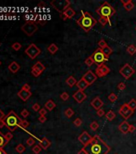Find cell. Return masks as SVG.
Returning a JSON list of instances; mask_svg holds the SVG:
<instances>
[{"label": "cell", "mask_w": 136, "mask_h": 154, "mask_svg": "<svg viewBox=\"0 0 136 154\" xmlns=\"http://www.w3.org/2000/svg\"><path fill=\"white\" fill-rule=\"evenodd\" d=\"M126 51L129 55H134L136 54V47L134 44H131L129 47H127L126 48Z\"/></svg>", "instance_id": "28"}, {"label": "cell", "mask_w": 136, "mask_h": 154, "mask_svg": "<svg viewBox=\"0 0 136 154\" xmlns=\"http://www.w3.org/2000/svg\"><path fill=\"white\" fill-rule=\"evenodd\" d=\"M111 70L110 68L107 67L106 65L103 64L98 66L95 69V75L97 76V77H104L106 75H108L110 73Z\"/></svg>", "instance_id": "12"}, {"label": "cell", "mask_w": 136, "mask_h": 154, "mask_svg": "<svg viewBox=\"0 0 136 154\" xmlns=\"http://www.w3.org/2000/svg\"><path fill=\"white\" fill-rule=\"evenodd\" d=\"M135 129H136V128H135L134 125H133V124H130V127H129V133H134V132L135 131Z\"/></svg>", "instance_id": "53"}, {"label": "cell", "mask_w": 136, "mask_h": 154, "mask_svg": "<svg viewBox=\"0 0 136 154\" xmlns=\"http://www.w3.org/2000/svg\"><path fill=\"white\" fill-rule=\"evenodd\" d=\"M21 30H22L27 36H32L38 31V26L35 23V22L32 20H27L26 23L21 27Z\"/></svg>", "instance_id": "5"}, {"label": "cell", "mask_w": 136, "mask_h": 154, "mask_svg": "<svg viewBox=\"0 0 136 154\" xmlns=\"http://www.w3.org/2000/svg\"><path fill=\"white\" fill-rule=\"evenodd\" d=\"M60 98L63 100V101H67L69 98H70V96H69V94L66 92H62L61 95H60Z\"/></svg>", "instance_id": "40"}, {"label": "cell", "mask_w": 136, "mask_h": 154, "mask_svg": "<svg viewBox=\"0 0 136 154\" xmlns=\"http://www.w3.org/2000/svg\"><path fill=\"white\" fill-rule=\"evenodd\" d=\"M76 23L83 30L88 32L95 26L97 21L89 12L82 11V15L77 19Z\"/></svg>", "instance_id": "2"}, {"label": "cell", "mask_w": 136, "mask_h": 154, "mask_svg": "<svg viewBox=\"0 0 136 154\" xmlns=\"http://www.w3.org/2000/svg\"><path fill=\"white\" fill-rule=\"evenodd\" d=\"M39 121L40 123H42V124L45 123V122L47 121V117H46V116H40L39 117Z\"/></svg>", "instance_id": "51"}, {"label": "cell", "mask_w": 136, "mask_h": 154, "mask_svg": "<svg viewBox=\"0 0 136 154\" xmlns=\"http://www.w3.org/2000/svg\"><path fill=\"white\" fill-rule=\"evenodd\" d=\"M127 104H128L129 108H130L131 110H133V111H134L136 109V100L134 99H131L130 100V102L127 103Z\"/></svg>", "instance_id": "34"}, {"label": "cell", "mask_w": 136, "mask_h": 154, "mask_svg": "<svg viewBox=\"0 0 136 154\" xmlns=\"http://www.w3.org/2000/svg\"><path fill=\"white\" fill-rule=\"evenodd\" d=\"M98 21H99V23H101V25H102L103 27H104L107 23H110V22H109V20H108V19H106V18H103V17H100V18H99V19H98Z\"/></svg>", "instance_id": "41"}, {"label": "cell", "mask_w": 136, "mask_h": 154, "mask_svg": "<svg viewBox=\"0 0 136 154\" xmlns=\"http://www.w3.org/2000/svg\"><path fill=\"white\" fill-rule=\"evenodd\" d=\"M4 137H5V146H6V144H8V142L11 141V140L13 138V135H12V133H11V132H9V133H6L4 135Z\"/></svg>", "instance_id": "33"}, {"label": "cell", "mask_w": 136, "mask_h": 154, "mask_svg": "<svg viewBox=\"0 0 136 154\" xmlns=\"http://www.w3.org/2000/svg\"><path fill=\"white\" fill-rule=\"evenodd\" d=\"M85 63L87 64V67H91V66H92L93 64H95V61H94V60H93V58H92V56H91V55H90V56H89V57H87V59H86Z\"/></svg>", "instance_id": "32"}, {"label": "cell", "mask_w": 136, "mask_h": 154, "mask_svg": "<svg viewBox=\"0 0 136 154\" xmlns=\"http://www.w3.org/2000/svg\"><path fill=\"white\" fill-rule=\"evenodd\" d=\"M97 115H98V116H99V117H102V116H105L106 113H105V111H104L103 109L100 108V109H98V111H97Z\"/></svg>", "instance_id": "49"}, {"label": "cell", "mask_w": 136, "mask_h": 154, "mask_svg": "<svg viewBox=\"0 0 136 154\" xmlns=\"http://www.w3.org/2000/svg\"><path fill=\"white\" fill-rule=\"evenodd\" d=\"M115 154H117V153H115Z\"/></svg>", "instance_id": "60"}, {"label": "cell", "mask_w": 136, "mask_h": 154, "mask_svg": "<svg viewBox=\"0 0 136 154\" xmlns=\"http://www.w3.org/2000/svg\"><path fill=\"white\" fill-rule=\"evenodd\" d=\"M32 109L34 110V112H39V110L41 109V108H40V105L38 104V103H35V104H34L32 105Z\"/></svg>", "instance_id": "45"}, {"label": "cell", "mask_w": 136, "mask_h": 154, "mask_svg": "<svg viewBox=\"0 0 136 154\" xmlns=\"http://www.w3.org/2000/svg\"><path fill=\"white\" fill-rule=\"evenodd\" d=\"M51 5L54 8L58 11L60 14L65 11L68 7H70V2L69 0H53L51 3Z\"/></svg>", "instance_id": "7"}, {"label": "cell", "mask_w": 136, "mask_h": 154, "mask_svg": "<svg viewBox=\"0 0 136 154\" xmlns=\"http://www.w3.org/2000/svg\"><path fill=\"white\" fill-rule=\"evenodd\" d=\"M84 150L87 154H107L111 151V147L98 135L92 136L91 141L85 146Z\"/></svg>", "instance_id": "1"}, {"label": "cell", "mask_w": 136, "mask_h": 154, "mask_svg": "<svg viewBox=\"0 0 136 154\" xmlns=\"http://www.w3.org/2000/svg\"><path fill=\"white\" fill-rule=\"evenodd\" d=\"M29 125H30V122H28L26 120H23L22 124H21V127H22L23 128H27Z\"/></svg>", "instance_id": "48"}, {"label": "cell", "mask_w": 136, "mask_h": 154, "mask_svg": "<svg viewBox=\"0 0 136 154\" xmlns=\"http://www.w3.org/2000/svg\"><path fill=\"white\" fill-rule=\"evenodd\" d=\"M102 50H103V53H104L107 57H108V58H109L110 55L113 53V50H112L108 45H107L106 47H105L104 48H103Z\"/></svg>", "instance_id": "29"}, {"label": "cell", "mask_w": 136, "mask_h": 154, "mask_svg": "<svg viewBox=\"0 0 136 154\" xmlns=\"http://www.w3.org/2000/svg\"><path fill=\"white\" fill-rule=\"evenodd\" d=\"M3 120L5 121L6 128H8L11 133L15 131L17 127H21V124L23 121V120L13 110H11L7 115H6Z\"/></svg>", "instance_id": "3"}, {"label": "cell", "mask_w": 136, "mask_h": 154, "mask_svg": "<svg viewBox=\"0 0 136 154\" xmlns=\"http://www.w3.org/2000/svg\"><path fill=\"white\" fill-rule=\"evenodd\" d=\"M135 30H136V27H135Z\"/></svg>", "instance_id": "59"}, {"label": "cell", "mask_w": 136, "mask_h": 154, "mask_svg": "<svg viewBox=\"0 0 136 154\" xmlns=\"http://www.w3.org/2000/svg\"><path fill=\"white\" fill-rule=\"evenodd\" d=\"M25 53L26 54L28 57L31 58V60H34L39 55L41 54V50L35 45L34 43H31V44L26 48Z\"/></svg>", "instance_id": "8"}, {"label": "cell", "mask_w": 136, "mask_h": 154, "mask_svg": "<svg viewBox=\"0 0 136 154\" xmlns=\"http://www.w3.org/2000/svg\"><path fill=\"white\" fill-rule=\"evenodd\" d=\"M42 148H41V146L39 144H36V145H34V147L32 148V152L34 153V154H39L41 151H42Z\"/></svg>", "instance_id": "37"}, {"label": "cell", "mask_w": 136, "mask_h": 154, "mask_svg": "<svg viewBox=\"0 0 136 154\" xmlns=\"http://www.w3.org/2000/svg\"><path fill=\"white\" fill-rule=\"evenodd\" d=\"M11 47H12V49L13 50H15V51H19L21 48H22V44H21L20 43H18V42H16V43H14L13 44L11 45Z\"/></svg>", "instance_id": "36"}, {"label": "cell", "mask_w": 136, "mask_h": 154, "mask_svg": "<svg viewBox=\"0 0 136 154\" xmlns=\"http://www.w3.org/2000/svg\"><path fill=\"white\" fill-rule=\"evenodd\" d=\"M96 12L99 14L100 17L106 18L108 19L110 22V24H111V18L116 13L114 7L108 2H104L96 10Z\"/></svg>", "instance_id": "4"}, {"label": "cell", "mask_w": 136, "mask_h": 154, "mask_svg": "<svg viewBox=\"0 0 136 154\" xmlns=\"http://www.w3.org/2000/svg\"><path fill=\"white\" fill-rule=\"evenodd\" d=\"M129 127H130L129 123L126 120H124L119 125V129L123 134H127L129 133Z\"/></svg>", "instance_id": "19"}, {"label": "cell", "mask_w": 136, "mask_h": 154, "mask_svg": "<svg viewBox=\"0 0 136 154\" xmlns=\"http://www.w3.org/2000/svg\"><path fill=\"white\" fill-rule=\"evenodd\" d=\"M78 154H87V152L84 150V149L83 148L82 149H80L79 151L78 152Z\"/></svg>", "instance_id": "56"}, {"label": "cell", "mask_w": 136, "mask_h": 154, "mask_svg": "<svg viewBox=\"0 0 136 154\" xmlns=\"http://www.w3.org/2000/svg\"><path fill=\"white\" fill-rule=\"evenodd\" d=\"M0 154H7V153L3 149V148H0Z\"/></svg>", "instance_id": "57"}, {"label": "cell", "mask_w": 136, "mask_h": 154, "mask_svg": "<svg viewBox=\"0 0 136 154\" xmlns=\"http://www.w3.org/2000/svg\"><path fill=\"white\" fill-rule=\"evenodd\" d=\"M26 144L28 146H32L33 144H34L35 141H34V139L33 137H30V138L27 139V141H26Z\"/></svg>", "instance_id": "44"}, {"label": "cell", "mask_w": 136, "mask_h": 154, "mask_svg": "<svg viewBox=\"0 0 136 154\" xmlns=\"http://www.w3.org/2000/svg\"><path fill=\"white\" fill-rule=\"evenodd\" d=\"M46 68L40 61H38L35 63L31 68V74L34 77H39L42 72L45 71Z\"/></svg>", "instance_id": "11"}, {"label": "cell", "mask_w": 136, "mask_h": 154, "mask_svg": "<svg viewBox=\"0 0 136 154\" xmlns=\"http://www.w3.org/2000/svg\"><path fill=\"white\" fill-rule=\"evenodd\" d=\"M22 89L26 90V91H31V86L28 84H24L22 87Z\"/></svg>", "instance_id": "52"}, {"label": "cell", "mask_w": 136, "mask_h": 154, "mask_svg": "<svg viewBox=\"0 0 136 154\" xmlns=\"http://www.w3.org/2000/svg\"><path fill=\"white\" fill-rule=\"evenodd\" d=\"M108 100L111 101V102H115L117 100H118V96L116 94L114 93H111L109 96H108Z\"/></svg>", "instance_id": "38"}, {"label": "cell", "mask_w": 136, "mask_h": 154, "mask_svg": "<svg viewBox=\"0 0 136 154\" xmlns=\"http://www.w3.org/2000/svg\"><path fill=\"white\" fill-rule=\"evenodd\" d=\"M90 128L92 131H97L99 128V125L97 123V121H93L90 123Z\"/></svg>", "instance_id": "35"}, {"label": "cell", "mask_w": 136, "mask_h": 154, "mask_svg": "<svg viewBox=\"0 0 136 154\" xmlns=\"http://www.w3.org/2000/svg\"><path fill=\"white\" fill-rule=\"evenodd\" d=\"M76 86H77V87L78 88V90L84 92V90H85V89L87 88V87L89 86V84H88L87 82H86L83 78H81V79L77 82Z\"/></svg>", "instance_id": "23"}, {"label": "cell", "mask_w": 136, "mask_h": 154, "mask_svg": "<svg viewBox=\"0 0 136 154\" xmlns=\"http://www.w3.org/2000/svg\"><path fill=\"white\" fill-rule=\"evenodd\" d=\"M39 115L40 116H46L47 113V109L45 108H42L39 110Z\"/></svg>", "instance_id": "50"}, {"label": "cell", "mask_w": 136, "mask_h": 154, "mask_svg": "<svg viewBox=\"0 0 136 154\" xmlns=\"http://www.w3.org/2000/svg\"><path fill=\"white\" fill-rule=\"evenodd\" d=\"M39 145L41 146V148L42 149L47 150L50 146L51 145V142L50 140H48L47 137H43L42 140L39 141Z\"/></svg>", "instance_id": "21"}, {"label": "cell", "mask_w": 136, "mask_h": 154, "mask_svg": "<svg viewBox=\"0 0 136 154\" xmlns=\"http://www.w3.org/2000/svg\"><path fill=\"white\" fill-rule=\"evenodd\" d=\"M75 14H76V12L74 11V9L71 8V7H68L65 11L62 12V14H60V16H61V19L62 20H67L68 19L73 18Z\"/></svg>", "instance_id": "15"}, {"label": "cell", "mask_w": 136, "mask_h": 154, "mask_svg": "<svg viewBox=\"0 0 136 154\" xmlns=\"http://www.w3.org/2000/svg\"><path fill=\"white\" fill-rule=\"evenodd\" d=\"M30 115V112H28V110H26V109H23L22 112H21V116H22L23 118H26V117Z\"/></svg>", "instance_id": "47"}, {"label": "cell", "mask_w": 136, "mask_h": 154, "mask_svg": "<svg viewBox=\"0 0 136 154\" xmlns=\"http://www.w3.org/2000/svg\"><path fill=\"white\" fill-rule=\"evenodd\" d=\"M66 83L67 84V85L70 87H74L75 85H76L77 84V81H76V79L74 76H70L67 79H66Z\"/></svg>", "instance_id": "26"}, {"label": "cell", "mask_w": 136, "mask_h": 154, "mask_svg": "<svg viewBox=\"0 0 136 154\" xmlns=\"http://www.w3.org/2000/svg\"><path fill=\"white\" fill-rule=\"evenodd\" d=\"M20 65L17 63V62H15V61H13V62H11L9 65H8V69H9V71L11 72V73H13V74H15V73H17L19 70H20Z\"/></svg>", "instance_id": "20"}, {"label": "cell", "mask_w": 136, "mask_h": 154, "mask_svg": "<svg viewBox=\"0 0 136 154\" xmlns=\"http://www.w3.org/2000/svg\"><path fill=\"white\" fill-rule=\"evenodd\" d=\"M5 146V137L4 135L0 131V148H3Z\"/></svg>", "instance_id": "39"}, {"label": "cell", "mask_w": 136, "mask_h": 154, "mask_svg": "<svg viewBox=\"0 0 136 154\" xmlns=\"http://www.w3.org/2000/svg\"><path fill=\"white\" fill-rule=\"evenodd\" d=\"M15 150H16V152H19V153H23V152H25V150H26V148H25V146L23 145V144H19L16 147H15Z\"/></svg>", "instance_id": "31"}, {"label": "cell", "mask_w": 136, "mask_h": 154, "mask_svg": "<svg viewBox=\"0 0 136 154\" xmlns=\"http://www.w3.org/2000/svg\"><path fill=\"white\" fill-rule=\"evenodd\" d=\"M87 95H86V93L80 90H78L77 92H75L73 94V98L75 100L76 102L78 103V104L83 103L86 99H87Z\"/></svg>", "instance_id": "16"}, {"label": "cell", "mask_w": 136, "mask_h": 154, "mask_svg": "<svg viewBox=\"0 0 136 154\" xmlns=\"http://www.w3.org/2000/svg\"><path fill=\"white\" fill-rule=\"evenodd\" d=\"M82 78H83V79L85 80V81L89 84V86H90V85L93 84H94V83L96 81V79H97L98 77H97V76H96L92 71L89 70V71H87V72L85 73V74L83 76Z\"/></svg>", "instance_id": "13"}, {"label": "cell", "mask_w": 136, "mask_h": 154, "mask_svg": "<svg viewBox=\"0 0 136 154\" xmlns=\"http://www.w3.org/2000/svg\"><path fill=\"white\" fill-rule=\"evenodd\" d=\"M2 64V63H1V61H0V65H1Z\"/></svg>", "instance_id": "58"}, {"label": "cell", "mask_w": 136, "mask_h": 154, "mask_svg": "<svg viewBox=\"0 0 136 154\" xmlns=\"http://www.w3.org/2000/svg\"><path fill=\"white\" fill-rule=\"evenodd\" d=\"M4 126H6L5 121H4V120H0V128H3Z\"/></svg>", "instance_id": "55"}, {"label": "cell", "mask_w": 136, "mask_h": 154, "mask_svg": "<svg viewBox=\"0 0 136 154\" xmlns=\"http://www.w3.org/2000/svg\"><path fill=\"white\" fill-rule=\"evenodd\" d=\"M118 88H119V90H120V91H123V90H125V88H126V84L125 83H123V82H121V83H119V84H118Z\"/></svg>", "instance_id": "46"}, {"label": "cell", "mask_w": 136, "mask_h": 154, "mask_svg": "<svg viewBox=\"0 0 136 154\" xmlns=\"http://www.w3.org/2000/svg\"><path fill=\"white\" fill-rule=\"evenodd\" d=\"M103 104H104V103L101 100V99H100L98 96L95 97L94 100L91 101V103H90L91 106L94 108L95 109H96L97 111L103 106Z\"/></svg>", "instance_id": "18"}, {"label": "cell", "mask_w": 136, "mask_h": 154, "mask_svg": "<svg viewBox=\"0 0 136 154\" xmlns=\"http://www.w3.org/2000/svg\"><path fill=\"white\" fill-rule=\"evenodd\" d=\"M5 116H6L5 113L2 111L1 109H0V120H3V119L5 118Z\"/></svg>", "instance_id": "54"}, {"label": "cell", "mask_w": 136, "mask_h": 154, "mask_svg": "<svg viewBox=\"0 0 136 154\" xmlns=\"http://www.w3.org/2000/svg\"><path fill=\"white\" fill-rule=\"evenodd\" d=\"M115 116H116L115 113H114L113 111H111V110H110V111L107 112L106 113V115H105L106 120H109V121H112L114 118H115Z\"/></svg>", "instance_id": "27"}, {"label": "cell", "mask_w": 136, "mask_h": 154, "mask_svg": "<svg viewBox=\"0 0 136 154\" xmlns=\"http://www.w3.org/2000/svg\"><path fill=\"white\" fill-rule=\"evenodd\" d=\"M91 56H92L93 60H94V61H95V63H96L98 66L104 64L107 60H108V59H109L108 57H107L103 53V50L100 48V47L97 48L94 51V53L92 54Z\"/></svg>", "instance_id": "6"}, {"label": "cell", "mask_w": 136, "mask_h": 154, "mask_svg": "<svg viewBox=\"0 0 136 154\" xmlns=\"http://www.w3.org/2000/svg\"><path fill=\"white\" fill-rule=\"evenodd\" d=\"M47 51H49L51 55H55L57 51H59V47L57 46L55 43H51V44H50L47 47Z\"/></svg>", "instance_id": "25"}, {"label": "cell", "mask_w": 136, "mask_h": 154, "mask_svg": "<svg viewBox=\"0 0 136 154\" xmlns=\"http://www.w3.org/2000/svg\"><path fill=\"white\" fill-rule=\"evenodd\" d=\"M98 45L99 46V47H100V48L103 49V48H104L105 47H106V46H107V43H106V42L104 39H101V40H99V41H98Z\"/></svg>", "instance_id": "42"}, {"label": "cell", "mask_w": 136, "mask_h": 154, "mask_svg": "<svg viewBox=\"0 0 136 154\" xmlns=\"http://www.w3.org/2000/svg\"><path fill=\"white\" fill-rule=\"evenodd\" d=\"M134 72H135L134 69L129 63H125L119 70L120 75L123 76L125 79H130L134 74Z\"/></svg>", "instance_id": "9"}, {"label": "cell", "mask_w": 136, "mask_h": 154, "mask_svg": "<svg viewBox=\"0 0 136 154\" xmlns=\"http://www.w3.org/2000/svg\"><path fill=\"white\" fill-rule=\"evenodd\" d=\"M121 3H123L124 8L127 11H131L134 6V3L131 0H121Z\"/></svg>", "instance_id": "22"}, {"label": "cell", "mask_w": 136, "mask_h": 154, "mask_svg": "<svg viewBox=\"0 0 136 154\" xmlns=\"http://www.w3.org/2000/svg\"><path fill=\"white\" fill-rule=\"evenodd\" d=\"M92 139V136L87 133V131H84L83 133H82L78 137V141H80L81 144H83V146H85L86 144H87Z\"/></svg>", "instance_id": "14"}, {"label": "cell", "mask_w": 136, "mask_h": 154, "mask_svg": "<svg viewBox=\"0 0 136 154\" xmlns=\"http://www.w3.org/2000/svg\"><path fill=\"white\" fill-rule=\"evenodd\" d=\"M119 113V115L122 117H123V118H124L126 120H128L133 115L134 111H133V110H131L130 108H129V106H128L127 104H123V105L120 107Z\"/></svg>", "instance_id": "10"}, {"label": "cell", "mask_w": 136, "mask_h": 154, "mask_svg": "<svg viewBox=\"0 0 136 154\" xmlns=\"http://www.w3.org/2000/svg\"><path fill=\"white\" fill-rule=\"evenodd\" d=\"M64 114H65V116L67 117V118H71V117L75 115V112L72 108H68L66 109V111L64 112Z\"/></svg>", "instance_id": "30"}, {"label": "cell", "mask_w": 136, "mask_h": 154, "mask_svg": "<svg viewBox=\"0 0 136 154\" xmlns=\"http://www.w3.org/2000/svg\"><path fill=\"white\" fill-rule=\"evenodd\" d=\"M56 107V104L52 100H49L46 102L45 104V108L47 109L48 111H52V110Z\"/></svg>", "instance_id": "24"}, {"label": "cell", "mask_w": 136, "mask_h": 154, "mask_svg": "<svg viewBox=\"0 0 136 154\" xmlns=\"http://www.w3.org/2000/svg\"><path fill=\"white\" fill-rule=\"evenodd\" d=\"M73 123H74V124L76 126V127H79V126H81L82 125V124H83V121H82V120L80 119V118H76L74 121H73Z\"/></svg>", "instance_id": "43"}, {"label": "cell", "mask_w": 136, "mask_h": 154, "mask_svg": "<svg viewBox=\"0 0 136 154\" xmlns=\"http://www.w3.org/2000/svg\"><path fill=\"white\" fill-rule=\"evenodd\" d=\"M31 96H32V93L31 91H26V90H23L21 88V90H19L18 92V96L23 101L28 100Z\"/></svg>", "instance_id": "17"}]
</instances>
